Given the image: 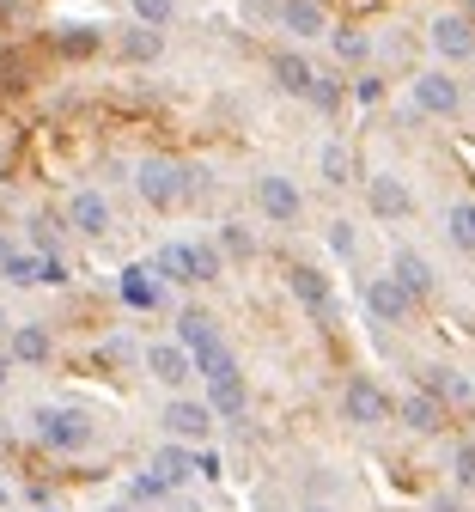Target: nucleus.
I'll list each match as a JSON object with an SVG mask.
<instances>
[{"mask_svg": "<svg viewBox=\"0 0 475 512\" xmlns=\"http://www.w3.org/2000/svg\"><path fill=\"white\" fill-rule=\"evenodd\" d=\"M323 238H329V250L342 256V263H354V256H360V232H354V220H329Z\"/></svg>", "mask_w": 475, "mask_h": 512, "instance_id": "7c9ffc66", "label": "nucleus"}, {"mask_svg": "<svg viewBox=\"0 0 475 512\" xmlns=\"http://www.w3.org/2000/svg\"><path fill=\"white\" fill-rule=\"evenodd\" d=\"M275 25L293 43H311V37H329V7L323 0H275Z\"/></svg>", "mask_w": 475, "mask_h": 512, "instance_id": "2eb2a0df", "label": "nucleus"}, {"mask_svg": "<svg viewBox=\"0 0 475 512\" xmlns=\"http://www.w3.org/2000/svg\"><path fill=\"white\" fill-rule=\"evenodd\" d=\"M299 512H335V500H305Z\"/></svg>", "mask_w": 475, "mask_h": 512, "instance_id": "c9c22d12", "label": "nucleus"}, {"mask_svg": "<svg viewBox=\"0 0 475 512\" xmlns=\"http://www.w3.org/2000/svg\"><path fill=\"white\" fill-rule=\"evenodd\" d=\"M439 232L457 256H475V196H451L439 214Z\"/></svg>", "mask_w": 475, "mask_h": 512, "instance_id": "aec40b11", "label": "nucleus"}, {"mask_svg": "<svg viewBox=\"0 0 475 512\" xmlns=\"http://www.w3.org/2000/svg\"><path fill=\"white\" fill-rule=\"evenodd\" d=\"M439 512H463V500H439Z\"/></svg>", "mask_w": 475, "mask_h": 512, "instance_id": "a19ab883", "label": "nucleus"}, {"mask_svg": "<svg viewBox=\"0 0 475 512\" xmlns=\"http://www.w3.org/2000/svg\"><path fill=\"white\" fill-rule=\"evenodd\" d=\"M329 49L342 68H360V61H372V37L360 25H329Z\"/></svg>", "mask_w": 475, "mask_h": 512, "instance_id": "b1692460", "label": "nucleus"}, {"mask_svg": "<svg viewBox=\"0 0 475 512\" xmlns=\"http://www.w3.org/2000/svg\"><path fill=\"white\" fill-rule=\"evenodd\" d=\"M445 470H451V488L475 500V439H457V445H451V464H445Z\"/></svg>", "mask_w": 475, "mask_h": 512, "instance_id": "cd10ccee", "label": "nucleus"}, {"mask_svg": "<svg viewBox=\"0 0 475 512\" xmlns=\"http://www.w3.org/2000/svg\"><path fill=\"white\" fill-rule=\"evenodd\" d=\"M0 256H7V244H0Z\"/></svg>", "mask_w": 475, "mask_h": 512, "instance_id": "37998d69", "label": "nucleus"}, {"mask_svg": "<svg viewBox=\"0 0 475 512\" xmlns=\"http://www.w3.org/2000/svg\"><path fill=\"white\" fill-rule=\"evenodd\" d=\"M469 98H475V80H469Z\"/></svg>", "mask_w": 475, "mask_h": 512, "instance_id": "79ce46f5", "label": "nucleus"}, {"mask_svg": "<svg viewBox=\"0 0 475 512\" xmlns=\"http://www.w3.org/2000/svg\"><path fill=\"white\" fill-rule=\"evenodd\" d=\"M0 275H7L13 287H37V281H43V256H19V250H7V256H0Z\"/></svg>", "mask_w": 475, "mask_h": 512, "instance_id": "c85d7f7f", "label": "nucleus"}, {"mask_svg": "<svg viewBox=\"0 0 475 512\" xmlns=\"http://www.w3.org/2000/svg\"><path fill=\"white\" fill-rule=\"evenodd\" d=\"M342 421L348 427H390L396 421V397L384 391V384L372 378V372H348V384H342Z\"/></svg>", "mask_w": 475, "mask_h": 512, "instance_id": "20e7f679", "label": "nucleus"}, {"mask_svg": "<svg viewBox=\"0 0 475 512\" xmlns=\"http://www.w3.org/2000/svg\"><path fill=\"white\" fill-rule=\"evenodd\" d=\"M415 391H427V397H439V403L451 409V403H469V397H475V384H469V378H463L451 360H427V366H421V384H415Z\"/></svg>", "mask_w": 475, "mask_h": 512, "instance_id": "a211bd4d", "label": "nucleus"}, {"mask_svg": "<svg viewBox=\"0 0 475 512\" xmlns=\"http://www.w3.org/2000/svg\"><path fill=\"white\" fill-rule=\"evenodd\" d=\"M214 427H220V415L208 409V397H165V409H159V433L165 439H177V445H208L214 439Z\"/></svg>", "mask_w": 475, "mask_h": 512, "instance_id": "423d86ee", "label": "nucleus"}, {"mask_svg": "<svg viewBox=\"0 0 475 512\" xmlns=\"http://www.w3.org/2000/svg\"><path fill=\"white\" fill-rule=\"evenodd\" d=\"M427 49H433L439 68H469V61H475V19H463L457 7L433 13L427 19Z\"/></svg>", "mask_w": 475, "mask_h": 512, "instance_id": "0eeeda50", "label": "nucleus"}, {"mask_svg": "<svg viewBox=\"0 0 475 512\" xmlns=\"http://www.w3.org/2000/svg\"><path fill=\"white\" fill-rule=\"evenodd\" d=\"M390 275H396V287H402V293H409L415 305L439 293V269L427 263V256H421L415 244H396V256H390Z\"/></svg>", "mask_w": 475, "mask_h": 512, "instance_id": "4468645a", "label": "nucleus"}, {"mask_svg": "<svg viewBox=\"0 0 475 512\" xmlns=\"http://www.w3.org/2000/svg\"><path fill=\"white\" fill-rule=\"evenodd\" d=\"M183 183H189V165H183V159H171V153H147V159H134V196H141L153 214L183 208Z\"/></svg>", "mask_w": 475, "mask_h": 512, "instance_id": "f03ea898", "label": "nucleus"}, {"mask_svg": "<svg viewBox=\"0 0 475 512\" xmlns=\"http://www.w3.org/2000/svg\"><path fill=\"white\" fill-rule=\"evenodd\" d=\"M7 330H13V317H7V299H0V342H7Z\"/></svg>", "mask_w": 475, "mask_h": 512, "instance_id": "e433bc0d", "label": "nucleus"}, {"mask_svg": "<svg viewBox=\"0 0 475 512\" xmlns=\"http://www.w3.org/2000/svg\"><path fill=\"white\" fill-rule=\"evenodd\" d=\"M0 512H13V488L7 482H0Z\"/></svg>", "mask_w": 475, "mask_h": 512, "instance_id": "4c0bfd02", "label": "nucleus"}, {"mask_svg": "<svg viewBox=\"0 0 475 512\" xmlns=\"http://www.w3.org/2000/svg\"><path fill=\"white\" fill-rule=\"evenodd\" d=\"M177 342L195 354V366H201V360H214V354L226 348V336H220V317H214V311H201V305L177 311Z\"/></svg>", "mask_w": 475, "mask_h": 512, "instance_id": "ddd939ff", "label": "nucleus"}, {"mask_svg": "<svg viewBox=\"0 0 475 512\" xmlns=\"http://www.w3.org/2000/svg\"><path fill=\"white\" fill-rule=\"evenodd\" d=\"M31 226H37V232H31V238H37V250H43V256H55V244H61V232H55V220H49V214H37Z\"/></svg>", "mask_w": 475, "mask_h": 512, "instance_id": "72a5a7b5", "label": "nucleus"}, {"mask_svg": "<svg viewBox=\"0 0 475 512\" xmlns=\"http://www.w3.org/2000/svg\"><path fill=\"white\" fill-rule=\"evenodd\" d=\"M67 232H80V238H110L116 232V208H110V196L104 189H74L67 196Z\"/></svg>", "mask_w": 475, "mask_h": 512, "instance_id": "9d476101", "label": "nucleus"}, {"mask_svg": "<svg viewBox=\"0 0 475 512\" xmlns=\"http://www.w3.org/2000/svg\"><path fill=\"white\" fill-rule=\"evenodd\" d=\"M268 80H275V92H287V98H305V104H311L317 68H311V55H305L299 43H287V49L268 55Z\"/></svg>", "mask_w": 475, "mask_h": 512, "instance_id": "9b49d317", "label": "nucleus"}, {"mask_svg": "<svg viewBox=\"0 0 475 512\" xmlns=\"http://www.w3.org/2000/svg\"><path fill=\"white\" fill-rule=\"evenodd\" d=\"M457 13H463V19H475V0H457Z\"/></svg>", "mask_w": 475, "mask_h": 512, "instance_id": "58836bf2", "label": "nucleus"}, {"mask_svg": "<svg viewBox=\"0 0 475 512\" xmlns=\"http://www.w3.org/2000/svg\"><path fill=\"white\" fill-rule=\"evenodd\" d=\"M153 275H159V281H177V287H195V269H189V238H177V244H159V256H153Z\"/></svg>", "mask_w": 475, "mask_h": 512, "instance_id": "393cba45", "label": "nucleus"}, {"mask_svg": "<svg viewBox=\"0 0 475 512\" xmlns=\"http://www.w3.org/2000/svg\"><path fill=\"white\" fill-rule=\"evenodd\" d=\"M366 208H372V220L402 226V220L415 214V189L402 183L396 171H372V177H366Z\"/></svg>", "mask_w": 475, "mask_h": 512, "instance_id": "1a4fd4ad", "label": "nucleus"}, {"mask_svg": "<svg viewBox=\"0 0 475 512\" xmlns=\"http://www.w3.org/2000/svg\"><path fill=\"white\" fill-rule=\"evenodd\" d=\"M366 317H372V324H384V330H402L415 317V299L396 287V275H372L366 281Z\"/></svg>", "mask_w": 475, "mask_h": 512, "instance_id": "f8f14e48", "label": "nucleus"}, {"mask_svg": "<svg viewBox=\"0 0 475 512\" xmlns=\"http://www.w3.org/2000/svg\"><path fill=\"white\" fill-rule=\"evenodd\" d=\"M110 512H141V506H134V500H116V506H110Z\"/></svg>", "mask_w": 475, "mask_h": 512, "instance_id": "ea45409f", "label": "nucleus"}, {"mask_svg": "<svg viewBox=\"0 0 475 512\" xmlns=\"http://www.w3.org/2000/svg\"><path fill=\"white\" fill-rule=\"evenodd\" d=\"M189 269H195V287H201V281H220V275H226V256H220V244H208V238H189Z\"/></svg>", "mask_w": 475, "mask_h": 512, "instance_id": "bb28decb", "label": "nucleus"}, {"mask_svg": "<svg viewBox=\"0 0 475 512\" xmlns=\"http://www.w3.org/2000/svg\"><path fill=\"white\" fill-rule=\"evenodd\" d=\"M317 177H323L329 189H348V183L360 177L354 147H348V141H323V153H317Z\"/></svg>", "mask_w": 475, "mask_h": 512, "instance_id": "5701e85b", "label": "nucleus"}, {"mask_svg": "<svg viewBox=\"0 0 475 512\" xmlns=\"http://www.w3.org/2000/svg\"><path fill=\"white\" fill-rule=\"evenodd\" d=\"M153 269H128L122 275V299H134V305H153V281H147Z\"/></svg>", "mask_w": 475, "mask_h": 512, "instance_id": "473e14b6", "label": "nucleus"}, {"mask_svg": "<svg viewBox=\"0 0 475 512\" xmlns=\"http://www.w3.org/2000/svg\"><path fill=\"white\" fill-rule=\"evenodd\" d=\"M104 37H98V25H61V37H55V49L61 55H92Z\"/></svg>", "mask_w": 475, "mask_h": 512, "instance_id": "c756f323", "label": "nucleus"}, {"mask_svg": "<svg viewBox=\"0 0 475 512\" xmlns=\"http://www.w3.org/2000/svg\"><path fill=\"white\" fill-rule=\"evenodd\" d=\"M250 202H256V214H262L268 226H299V220H305V189H299L287 171H256Z\"/></svg>", "mask_w": 475, "mask_h": 512, "instance_id": "39448f33", "label": "nucleus"}, {"mask_svg": "<svg viewBox=\"0 0 475 512\" xmlns=\"http://www.w3.org/2000/svg\"><path fill=\"white\" fill-rule=\"evenodd\" d=\"M25 421H31V439L43 445V452H55V458H80L98 439V427H92V415L80 403H37Z\"/></svg>", "mask_w": 475, "mask_h": 512, "instance_id": "f257e3e1", "label": "nucleus"}, {"mask_svg": "<svg viewBox=\"0 0 475 512\" xmlns=\"http://www.w3.org/2000/svg\"><path fill=\"white\" fill-rule=\"evenodd\" d=\"M0 348L13 354V366H49V360H55V336H49V324H13Z\"/></svg>", "mask_w": 475, "mask_h": 512, "instance_id": "dca6fc26", "label": "nucleus"}, {"mask_svg": "<svg viewBox=\"0 0 475 512\" xmlns=\"http://www.w3.org/2000/svg\"><path fill=\"white\" fill-rule=\"evenodd\" d=\"M141 366H147L153 384H165L171 397H183V391H189V378H195V354H189L177 336H171V342H153V348L141 354Z\"/></svg>", "mask_w": 475, "mask_h": 512, "instance_id": "6e6552de", "label": "nucleus"}, {"mask_svg": "<svg viewBox=\"0 0 475 512\" xmlns=\"http://www.w3.org/2000/svg\"><path fill=\"white\" fill-rule=\"evenodd\" d=\"M214 244H220L226 263H250V256H256V232H250L244 220H226V226L214 232Z\"/></svg>", "mask_w": 475, "mask_h": 512, "instance_id": "a878e982", "label": "nucleus"}, {"mask_svg": "<svg viewBox=\"0 0 475 512\" xmlns=\"http://www.w3.org/2000/svg\"><path fill=\"white\" fill-rule=\"evenodd\" d=\"M116 55L128 61V68H153V61L165 55V31H153V25H128V31L116 37Z\"/></svg>", "mask_w": 475, "mask_h": 512, "instance_id": "4be33fe9", "label": "nucleus"}, {"mask_svg": "<svg viewBox=\"0 0 475 512\" xmlns=\"http://www.w3.org/2000/svg\"><path fill=\"white\" fill-rule=\"evenodd\" d=\"M7 384H13V354L0 348V391H7Z\"/></svg>", "mask_w": 475, "mask_h": 512, "instance_id": "f704fd0d", "label": "nucleus"}, {"mask_svg": "<svg viewBox=\"0 0 475 512\" xmlns=\"http://www.w3.org/2000/svg\"><path fill=\"white\" fill-rule=\"evenodd\" d=\"M396 415H402V427H409L415 439H439V433H445V415H451V409H445L439 397H427V391H409V397L396 403Z\"/></svg>", "mask_w": 475, "mask_h": 512, "instance_id": "f3484780", "label": "nucleus"}, {"mask_svg": "<svg viewBox=\"0 0 475 512\" xmlns=\"http://www.w3.org/2000/svg\"><path fill=\"white\" fill-rule=\"evenodd\" d=\"M195 476V445H177V439H165L159 452H153V482L171 494V488H183Z\"/></svg>", "mask_w": 475, "mask_h": 512, "instance_id": "412c9836", "label": "nucleus"}, {"mask_svg": "<svg viewBox=\"0 0 475 512\" xmlns=\"http://www.w3.org/2000/svg\"><path fill=\"white\" fill-rule=\"evenodd\" d=\"M287 293H293L305 311H317V317L335 305V293H329V275H323L317 263H287Z\"/></svg>", "mask_w": 475, "mask_h": 512, "instance_id": "6ab92c4d", "label": "nucleus"}, {"mask_svg": "<svg viewBox=\"0 0 475 512\" xmlns=\"http://www.w3.org/2000/svg\"><path fill=\"white\" fill-rule=\"evenodd\" d=\"M409 98H415V116H433V122H457L463 116V80H457V68H421L415 80H409Z\"/></svg>", "mask_w": 475, "mask_h": 512, "instance_id": "7ed1b4c3", "label": "nucleus"}, {"mask_svg": "<svg viewBox=\"0 0 475 512\" xmlns=\"http://www.w3.org/2000/svg\"><path fill=\"white\" fill-rule=\"evenodd\" d=\"M128 7H134V25H153V31L177 19V0H128Z\"/></svg>", "mask_w": 475, "mask_h": 512, "instance_id": "2f4dec72", "label": "nucleus"}, {"mask_svg": "<svg viewBox=\"0 0 475 512\" xmlns=\"http://www.w3.org/2000/svg\"><path fill=\"white\" fill-rule=\"evenodd\" d=\"M469 439H475V433H469Z\"/></svg>", "mask_w": 475, "mask_h": 512, "instance_id": "c03bdc74", "label": "nucleus"}]
</instances>
